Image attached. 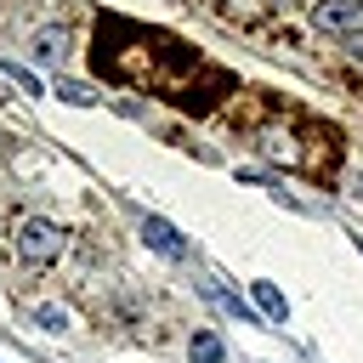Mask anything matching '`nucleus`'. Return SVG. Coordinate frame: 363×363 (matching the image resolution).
<instances>
[{"instance_id": "obj_1", "label": "nucleus", "mask_w": 363, "mask_h": 363, "mask_svg": "<svg viewBox=\"0 0 363 363\" xmlns=\"http://www.w3.org/2000/svg\"><path fill=\"white\" fill-rule=\"evenodd\" d=\"M62 244H68V233H62L51 216H28V221L17 227V255H23L28 267H45V261H57V255H62Z\"/></svg>"}, {"instance_id": "obj_2", "label": "nucleus", "mask_w": 363, "mask_h": 363, "mask_svg": "<svg viewBox=\"0 0 363 363\" xmlns=\"http://www.w3.org/2000/svg\"><path fill=\"white\" fill-rule=\"evenodd\" d=\"M136 227H142V244H147V250H159V255L182 261V250H187V244H182V233H176L170 221H159V216H142Z\"/></svg>"}, {"instance_id": "obj_3", "label": "nucleus", "mask_w": 363, "mask_h": 363, "mask_svg": "<svg viewBox=\"0 0 363 363\" xmlns=\"http://www.w3.org/2000/svg\"><path fill=\"white\" fill-rule=\"evenodd\" d=\"M312 17H318V28H357L363 23V0H329Z\"/></svg>"}, {"instance_id": "obj_4", "label": "nucleus", "mask_w": 363, "mask_h": 363, "mask_svg": "<svg viewBox=\"0 0 363 363\" xmlns=\"http://www.w3.org/2000/svg\"><path fill=\"white\" fill-rule=\"evenodd\" d=\"M250 306L261 312V323H267V318H272V323H284V318H289V301H284V295H278V289H272L267 278H261V284L250 289Z\"/></svg>"}, {"instance_id": "obj_5", "label": "nucleus", "mask_w": 363, "mask_h": 363, "mask_svg": "<svg viewBox=\"0 0 363 363\" xmlns=\"http://www.w3.org/2000/svg\"><path fill=\"white\" fill-rule=\"evenodd\" d=\"M34 57H40L45 68H57V62L68 57V34H62V28H40V34H34Z\"/></svg>"}, {"instance_id": "obj_6", "label": "nucleus", "mask_w": 363, "mask_h": 363, "mask_svg": "<svg viewBox=\"0 0 363 363\" xmlns=\"http://www.w3.org/2000/svg\"><path fill=\"white\" fill-rule=\"evenodd\" d=\"M204 295H210V301H216V306H221L227 318H244V323H261V318H255V306H244V301H238L233 289H221L216 278H204Z\"/></svg>"}, {"instance_id": "obj_7", "label": "nucleus", "mask_w": 363, "mask_h": 363, "mask_svg": "<svg viewBox=\"0 0 363 363\" xmlns=\"http://www.w3.org/2000/svg\"><path fill=\"white\" fill-rule=\"evenodd\" d=\"M0 74H6L11 85H23L28 96H40V91H45V79H34V74H28V68H17V62H0Z\"/></svg>"}, {"instance_id": "obj_8", "label": "nucleus", "mask_w": 363, "mask_h": 363, "mask_svg": "<svg viewBox=\"0 0 363 363\" xmlns=\"http://www.w3.org/2000/svg\"><path fill=\"white\" fill-rule=\"evenodd\" d=\"M187 352H193V363H221V340L216 335H193Z\"/></svg>"}, {"instance_id": "obj_9", "label": "nucleus", "mask_w": 363, "mask_h": 363, "mask_svg": "<svg viewBox=\"0 0 363 363\" xmlns=\"http://www.w3.org/2000/svg\"><path fill=\"white\" fill-rule=\"evenodd\" d=\"M34 323H40V329H51V335H62V329H68V312H62V306H40V312H34Z\"/></svg>"}, {"instance_id": "obj_10", "label": "nucleus", "mask_w": 363, "mask_h": 363, "mask_svg": "<svg viewBox=\"0 0 363 363\" xmlns=\"http://www.w3.org/2000/svg\"><path fill=\"white\" fill-rule=\"evenodd\" d=\"M57 96H62V102H74V108H85V102H91V91H85V85H74V79H62V85H57Z\"/></svg>"}, {"instance_id": "obj_11", "label": "nucleus", "mask_w": 363, "mask_h": 363, "mask_svg": "<svg viewBox=\"0 0 363 363\" xmlns=\"http://www.w3.org/2000/svg\"><path fill=\"white\" fill-rule=\"evenodd\" d=\"M352 57H357V62H363V34H357V40H352Z\"/></svg>"}]
</instances>
